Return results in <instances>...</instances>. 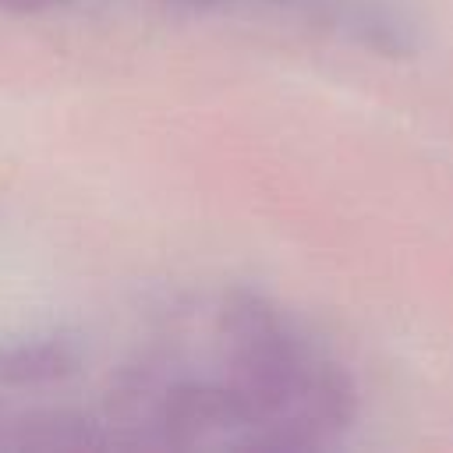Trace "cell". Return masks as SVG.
Returning <instances> with one entry per match:
<instances>
[{
    "label": "cell",
    "instance_id": "1",
    "mask_svg": "<svg viewBox=\"0 0 453 453\" xmlns=\"http://www.w3.org/2000/svg\"><path fill=\"white\" fill-rule=\"evenodd\" d=\"M223 382L241 403L251 449H326L357 421V382L343 361L258 290L219 308Z\"/></svg>",
    "mask_w": 453,
    "mask_h": 453
},
{
    "label": "cell",
    "instance_id": "2",
    "mask_svg": "<svg viewBox=\"0 0 453 453\" xmlns=\"http://www.w3.org/2000/svg\"><path fill=\"white\" fill-rule=\"evenodd\" d=\"M156 428L170 446H209L237 442L248 446V421L226 382L177 379L163 389L156 403Z\"/></svg>",
    "mask_w": 453,
    "mask_h": 453
},
{
    "label": "cell",
    "instance_id": "3",
    "mask_svg": "<svg viewBox=\"0 0 453 453\" xmlns=\"http://www.w3.org/2000/svg\"><path fill=\"white\" fill-rule=\"evenodd\" d=\"M74 368V354L60 343L0 347V382H50Z\"/></svg>",
    "mask_w": 453,
    "mask_h": 453
},
{
    "label": "cell",
    "instance_id": "4",
    "mask_svg": "<svg viewBox=\"0 0 453 453\" xmlns=\"http://www.w3.org/2000/svg\"><path fill=\"white\" fill-rule=\"evenodd\" d=\"M64 0H0L4 11H18V14H32V11H46V7H57Z\"/></svg>",
    "mask_w": 453,
    "mask_h": 453
}]
</instances>
